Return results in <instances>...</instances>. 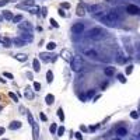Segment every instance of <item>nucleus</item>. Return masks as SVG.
Instances as JSON below:
<instances>
[{
    "label": "nucleus",
    "mask_w": 140,
    "mask_h": 140,
    "mask_svg": "<svg viewBox=\"0 0 140 140\" xmlns=\"http://www.w3.org/2000/svg\"><path fill=\"white\" fill-rule=\"evenodd\" d=\"M1 109H3V105H0V112H1Z\"/></svg>",
    "instance_id": "6e6d98bb"
},
{
    "label": "nucleus",
    "mask_w": 140,
    "mask_h": 140,
    "mask_svg": "<svg viewBox=\"0 0 140 140\" xmlns=\"http://www.w3.org/2000/svg\"><path fill=\"white\" fill-rule=\"evenodd\" d=\"M126 13L130 14V16H136V14H140V9L134 4H129L126 6Z\"/></svg>",
    "instance_id": "0eeeda50"
},
{
    "label": "nucleus",
    "mask_w": 140,
    "mask_h": 140,
    "mask_svg": "<svg viewBox=\"0 0 140 140\" xmlns=\"http://www.w3.org/2000/svg\"><path fill=\"white\" fill-rule=\"evenodd\" d=\"M97 128H98V125H95V126H90V129H88V130H90V132H94V130H95Z\"/></svg>",
    "instance_id": "de8ad7c7"
},
{
    "label": "nucleus",
    "mask_w": 140,
    "mask_h": 140,
    "mask_svg": "<svg viewBox=\"0 0 140 140\" xmlns=\"http://www.w3.org/2000/svg\"><path fill=\"white\" fill-rule=\"evenodd\" d=\"M57 116H59V119H60V122H63V121H65V113H63V108H59V109H57Z\"/></svg>",
    "instance_id": "7c9ffc66"
},
{
    "label": "nucleus",
    "mask_w": 140,
    "mask_h": 140,
    "mask_svg": "<svg viewBox=\"0 0 140 140\" xmlns=\"http://www.w3.org/2000/svg\"><path fill=\"white\" fill-rule=\"evenodd\" d=\"M41 10H42V16H46V14H48V9H46V7H42V9H41Z\"/></svg>",
    "instance_id": "a18cd8bd"
},
{
    "label": "nucleus",
    "mask_w": 140,
    "mask_h": 140,
    "mask_svg": "<svg viewBox=\"0 0 140 140\" xmlns=\"http://www.w3.org/2000/svg\"><path fill=\"white\" fill-rule=\"evenodd\" d=\"M115 140H119V139H115Z\"/></svg>",
    "instance_id": "052dcab7"
},
{
    "label": "nucleus",
    "mask_w": 140,
    "mask_h": 140,
    "mask_svg": "<svg viewBox=\"0 0 140 140\" xmlns=\"http://www.w3.org/2000/svg\"><path fill=\"white\" fill-rule=\"evenodd\" d=\"M76 14H77L78 17H84V16H85V10H84V7L81 4L77 6V11H76Z\"/></svg>",
    "instance_id": "4be33fe9"
},
{
    "label": "nucleus",
    "mask_w": 140,
    "mask_h": 140,
    "mask_svg": "<svg viewBox=\"0 0 140 140\" xmlns=\"http://www.w3.org/2000/svg\"><path fill=\"white\" fill-rule=\"evenodd\" d=\"M55 48H56L55 42H48V44H46V50H53Z\"/></svg>",
    "instance_id": "473e14b6"
},
{
    "label": "nucleus",
    "mask_w": 140,
    "mask_h": 140,
    "mask_svg": "<svg viewBox=\"0 0 140 140\" xmlns=\"http://www.w3.org/2000/svg\"><path fill=\"white\" fill-rule=\"evenodd\" d=\"M137 136H139V137H140V133H139V134H137Z\"/></svg>",
    "instance_id": "bf43d9fd"
},
{
    "label": "nucleus",
    "mask_w": 140,
    "mask_h": 140,
    "mask_svg": "<svg viewBox=\"0 0 140 140\" xmlns=\"http://www.w3.org/2000/svg\"><path fill=\"white\" fill-rule=\"evenodd\" d=\"M91 13H100V11H102V6H100V4H93V6H90V9H88Z\"/></svg>",
    "instance_id": "a211bd4d"
},
{
    "label": "nucleus",
    "mask_w": 140,
    "mask_h": 140,
    "mask_svg": "<svg viewBox=\"0 0 140 140\" xmlns=\"http://www.w3.org/2000/svg\"><path fill=\"white\" fill-rule=\"evenodd\" d=\"M32 140H39V126L38 123L32 125Z\"/></svg>",
    "instance_id": "4468645a"
},
{
    "label": "nucleus",
    "mask_w": 140,
    "mask_h": 140,
    "mask_svg": "<svg viewBox=\"0 0 140 140\" xmlns=\"http://www.w3.org/2000/svg\"><path fill=\"white\" fill-rule=\"evenodd\" d=\"M104 73H105V76H108V77H111V76H113V73H115V67H105V70H104Z\"/></svg>",
    "instance_id": "5701e85b"
},
{
    "label": "nucleus",
    "mask_w": 140,
    "mask_h": 140,
    "mask_svg": "<svg viewBox=\"0 0 140 140\" xmlns=\"http://www.w3.org/2000/svg\"><path fill=\"white\" fill-rule=\"evenodd\" d=\"M83 31H84L83 22H77V24H74L72 27V34H74V35H80V34H83Z\"/></svg>",
    "instance_id": "39448f33"
},
{
    "label": "nucleus",
    "mask_w": 140,
    "mask_h": 140,
    "mask_svg": "<svg viewBox=\"0 0 140 140\" xmlns=\"http://www.w3.org/2000/svg\"><path fill=\"white\" fill-rule=\"evenodd\" d=\"M0 83H1V84H6V80L1 77V76H0Z\"/></svg>",
    "instance_id": "603ef678"
},
{
    "label": "nucleus",
    "mask_w": 140,
    "mask_h": 140,
    "mask_svg": "<svg viewBox=\"0 0 140 140\" xmlns=\"http://www.w3.org/2000/svg\"><path fill=\"white\" fill-rule=\"evenodd\" d=\"M1 140H9V139H1Z\"/></svg>",
    "instance_id": "4d7b16f0"
},
{
    "label": "nucleus",
    "mask_w": 140,
    "mask_h": 140,
    "mask_svg": "<svg viewBox=\"0 0 140 140\" xmlns=\"http://www.w3.org/2000/svg\"><path fill=\"white\" fill-rule=\"evenodd\" d=\"M7 3H10V0H1V1H0V7H3V6H6Z\"/></svg>",
    "instance_id": "c03bdc74"
},
{
    "label": "nucleus",
    "mask_w": 140,
    "mask_h": 140,
    "mask_svg": "<svg viewBox=\"0 0 140 140\" xmlns=\"http://www.w3.org/2000/svg\"><path fill=\"white\" fill-rule=\"evenodd\" d=\"M132 72H133V66L130 65V66H128V67H126V74H130Z\"/></svg>",
    "instance_id": "ea45409f"
},
{
    "label": "nucleus",
    "mask_w": 140,
    "mask_h": 140,
    "mask_svg": "<svg viewBox=\"0 0 140 140\" xmlns=\"http://www.w3.org/2000/svg\"><path fill=\"white\" fill-rule=\"evenodd\" d=\"M21 126H22V123L20 122V121H13V122H10V125H9V129H10V130H18Z\"/></svg>",
    "instance_id": "2eb2a0df"
},
{
    "label": "nucleus",
    "mask_w": 140,
    "mask_h": 140,
    "mask_svg": "<svg viewBox=\"0 0 140 140\" xmlns=\"http://www.w3.org/2000/svg\"><path fill=\"white\" fill-rule=\"evenodd\" d=\"M20 38L22 39V41H25V42H31L34 39L32 34L28 32V31H22V34H20Z\"/></svg>",
    "instance_id": "9d476101"
},
{
    "label": "nucleus",
    "mask_w": 140,
    "mask_h": 140,
    "mask_svg": "<svg viewBox=\"0 0 140 140\" xmlns=\"http://www.w3.org/2000/svg\"><path fill=\"white\" fill-rule=\"evenodd\" d=\"M65 130H66V129H65V126H59V128H57V130H56L57 137H62V136H63V133H65Z\"/></svg>",
    "instance_id": "c756f323"
},
{
    "label": "nucleus",
    "mask_w": 140,
    "mask_h": 140,
    "mask_svg": "<svg viewBox=\"0 0 140 140\" xmlns=\"http://www.w3.org/2000/svg\"><path fill=\"white\" fill-rule=\"evenodd\" d=\"M39 118H41V121H42V122H46V121H48V116L45 115L44 112H41V113H39Z\"/></svg>",
    "instance_id": "c9c22d12"
},
{
    "label": "nucleus",
    "mask_w": 140,
    "mask_h": 140,
    "mask_svg": "<svg viewBox=\"0 0 140 140\" xmlns=\"http://www.w3.org/2000/svg\"><path fill=\"white\" fill-rule=\"evenodd\" d=\"M1 16H3V18H4V20H7V21H11V20H13V17H14V14H13L11 11H9V10H4Z\"/></svg>",
    "instance_id": "f3484780"
},
{
    "label": "nucleus",
    "mask_w": 140,
    "mask_h": 140,
    "mask_svg": "<svg viewBox=\"0 0 140 140\" xmlns=\"http://www.w3.org/2000/svg\"><path fill=\"white\" fill-rule=\"evenodd\" d=\"M56 130H57V125H56V123H52V125L49 126V132H50L52 134H55Z\"/></svg>",
    "instance_id": "2f4dec72"
},
{
    "label": "nucleus",
    "mask_w": 140,
    "mask_h": 140,
    "mask_svg": "<svg viewBox=\"0 0 140 140\" xmlns=\"http://www.w3.org/2000/svg\"><path fill=\"white\" fill-rule=\"evenodd\" d=\"M18 28H20V31H28V32H32L34 31V25L29 21H27V20H22L18 24Z\"/></svg>",
    "instance_id": "20e7f679"
},
{
    "label": "nucleus",
    "mask_w": 140,
    "mask_h": 140,
    "mask_svg": "<svg viewBox=\"0 0 140 140\" xmlns=\"http://www.w3.org/2000/svg\"><path fill=\"white\" fill-rule=\"evenodd\" d=\"M116 134H118V136H121V137H123V136H126V134H128V129L123 128V126H121V128L116 129Z\"/></svg>",
    "instance_id": "6ab92c4d"
},
{
    "label": "nucleus",
    "mask_w": 140,
    "mask_h": 140,
    "mask_svg": "<svg viewBox=\"0 0 140 140\" xmlns=\"http://www.w3.org/2000/svg\"><path fill=\"white\" fill-rule=\"evenodd\" d=\"M14 59L18 60V62H27L28 55H27V53H17V55L14 56Z\"/></svg>",
    "instance_id": "dca6fc26"
},
{
    "label": "nucleus",
    "mask_w": 140,
    "mask_h": 140,
    "mask_svg": "<svg viewBox=\"0 0 140 140\" xmlns=\"http://www.w3.org/2000/svg\"><path fill=\"white\" fill-rule=\"evenodd\" d=\"M3 20H4V18H3V16H1V14H0V22L3 21Z\"/></svg>",
    "instance_id": "5fc2aeb1"
},
{
    "label": "nucleus",
    "mask_w": 140,
    "mask_h": 140,
    "mask_svg": "<svg viewBox=\"0 0 140 140\" xmlns=\"http://www.w3.org/2000/svg\"><path fill=\"white\" fill-rule=\"evenodd\" d=\"M46 80H48L49 84L53 81V73H52V70H48V72H46Z\"/></svg>",
    "instance_id": "bb28decb"
},
{
    "label": "nucleus",
    "mask_w": 140,
    "mask_h": 140,
    "mask_svg": "<svg viewBox=\"0 0 140 140\" xmlns=\"http://www.w3.org/2000/svg\"><path fill=\"white\" fill-rule=\"evenodd\" d=\"M27 77L29 78V80H34V78H32V73H27Z\"/></svg>",
    "instance_id": "3c124183"
},
{
    "label": "nucleus",
    "mask_w": 140,
    "mask_h": 140,
    "mask_svg": "<svg viewBox=\"0 0 140 140\" xmlns=\"http://www.w3.org/2000/svg\"><path fill=\"white\" fill-rule=\"evenodd\" d=\"M80 130H81V132H87V128H85V126H83V125H81V126H80Z\"/></svg>",
    "instance_id": "8fccbe9b"
},
{
    "label": "nucleus",
    "mask_w": 140,
    "mask_h": 140,
    "mask_svg": "<svg viewBox=\"0 0 140 140\" xmlns=\"http://www.w3.org/2000/svg\"><path fill=\"white\" fill-rule=\"evenodd\" d=\"M60 9H70V3H67V1L60 3Z\"/></svg>",
    "instance_id": "f704fd0d"
},
{
    "label": "nucleus",
    "mask_w": 140,
    "mask_h": 140,
    "mask_svg": "<svg viewBox=\"0 0 140 140\" xmlns=\"http://www.w3.org/2000/svg\"><path fill=\"white\" fill-rule=\"evenodd\" d=\"M105 37H106V31L101 27H94L87 32V38L93 39V41H101V39L105 38Z\"/></svg>",
    "instance_id": "f03ea898"
},
{
    "label": "nucleus",
    "mask_w": 140,
    "mask_h": 140,
    "mask_svg": "<svg viewBox=\"0 0 140 140\" xmlns=\"http://www.w3.org/2000/svg\"><path fill=\"white\" fill-rule=\"evenodd\" d=\"M32 6H35V1H34V0H24L22 3L17 4V7H18V9H25V10H28V9L32 7Z\"/></svg>",
    "instance_id": "6e6552de"
},
{
    "label": "nucleus",
    "mask_w": 140,
    "mask_h": 140,
    "mask_svg": "<svg viewBox=\"0 0 140 140\" xmlns=\"http://www.w3.org/2000/svg\"><path fill=\"white\" fill-rule=\"evenodd\" d=\"M60 56H62V57H63L66 62H72V59H73L72 52H70L69 49H63V50L60 52Z\"/></svg>",
    "instance_id": "1a4fd4ad"
},
{
    "label": "nucleus",
    "mask_w": 140,
    "mask_h": 140,
    "mask_svg": "<svg viewBox=\"0 0 140 140\" xmlns=\"http://www.w3.org/2000/svg\"><path fill=\"white\" fill-rule=\"evenodd\" d=\"M59 14H60L62 17H66V13H65V10H63V9H59Z\"/></svg>",
    "instance_id": "49530a36"
},
{
    "label": "nucleus",
    "mask_w": 140,
    "mask_h": 140,
    "mask_svg": "<svg viewBox=\"0 0 140 140\" xmlns=\"http://www.w3.org/2000/svg\"><path fill=\"white\" fill-rule=\"evenodd\" d=\"M22 20H24V17H22L21 14H17V16L13 17V20H11V21L14 22V24H20V22H21Z\"/></svg>",
    "instance_id": "b1692460"
},
{
    "label": "nucleus",
    "mask_w": 140,
    "mask_h": 140,
    "mask_svg": "<svg viewBox=\"0 0 140 140\" xmlns=\"http://www.w3.org/2000/svg\"><path fill=\"white\" fill-rule=\"evenodd\" d=\"M106 85H108V83H104V84H102V85H101V88L104 90V88H105V87H106Z\"/></svg>",
    "instance_id": "864d4df0"
},
{
    "label": "nucleus",
    "mask_w": 140,
    "mask_h": 140,
    "mask_svg": "<svg viewBox=\"0 0 140 140\" xmlns=\"http://www.w3.org/2000/svg\"><path fill=\"white\" fill-rule=\"evenodd\" d=\"M94 94H95V90H90L88 93H87V97H88V98H90V97H93V95H94Z\"/></svg>",
    "instance_id": "79ce46f5"
},
{
    "label": "nucleus",
    "mask_w": 140,
    "mask_h": 140,
    "mask_svg": "<svg viewBox=\"0 0 140 140\" xmlns=\"http://www.w3.org/2000/svg\"><path fill=\"white\" fill-rule=\"evenodd\" d=\"M39 10H41V7H38V6H32V7H29L27 11H29L31 14H38Z\"/></svg>",
    "instance_id": "a878e982"
},
{
    "label": "nucleus",
    "mask_w": 140,
    "mask_h": 140,
    "mask_svg": "<svg viewBox=\"0 0 140 140\" xmlns=\"http://www.w3.org/2000/svg\"><path fill=\"white\" fill-rule=\"evenodd\" d=\"M9 97H10L11 100H13V102H18V95L16 94V93H13V91H10V93H9Z\"/></svg>",
    "instance_id": "cd10ccee"
},
{
    "label": "nucleus",
    "mask_w": 140,
    "mask_h": 140,
    "mask_svg": "<svg viewBox=\"0 0 140 140\" xmlns=\"http://www.w3.org/2000/svg\"><path fill=\"white\" fill-rule=\"evenodd\" d=\"M70 66H72V70H74V72H80V70H81V66H83L81 57H80V56L73 57L72 62H70Z\"/></svg>",
    "instance_id": "7ed1b4c3"
},
{
    "label": "nucleus",
    "mask_w": 140,
    "mask_h": 140,
    "mask_svg": "<svg viewBox=\"0 0 140 140\" xmlns=\"http://www.w3.org/2000/svg\"><path fill=\"white\" fill-rule=\"evenodd\" d=\"M130 116L133 118V119H137V118H139V113H137V112H136V111H133V112H132V113H130Z\"/></svg>",
    "instance_id": "a19ab883"
},
{
    "label": "nucleus",
    "mask_w": 140,
    "mask_h": 140,
    "mask_svg": "<svg viewBox=\"0 0 140 140\" xmlns=\"http://www.w3.org/2000/svg\"><path fill=\"white\" fill-rule=\"evenodd\" d=\"M32 69L35 73H38L39 70H41V65H39V60L38 59H34L32 60Z\"/></svg>",
    "instance_id": "412c9836"
},
{
    "label": "nucleus",
    "mask_w": 140,
    "mask_h": 140,
    "mask_svg": "<svg viewBox=\"0 0 140 140\" xmlns=\"http://www.w3.org/2000/svg\"><path fill=\"white\" fill-rule=\"evenodd\" d=\"M0 42H1L3 46H6V48H10V46H11V39L10 38H1Z\"/></svg>",
    "instance_id": "393cba45"
},
{
    "label": "nucleus",
    "mask_w": 140,
    "mask_h": 140,
    "mask_svg": "<svg viewBox=\"0 0 140 140\" xmlns=\"http://www.w3.org/2000/svg\"><path fill=\"white\" fill-rule=\"evenodd\" d=\"M25 113H27V119H28V123H29V125L32 126L34 123H35V121H34V116H32V115H31V112H25Z\"/></svg>",
    "instance_id": "c85d7f7f"
},
{
    "label": "nucleus",
    "mask_w": 140,
    "mask_h": 140,
    "mask_svg": "<svg viewBox=\"0 0 140 140\" xmlns=\"http://www.w3.org/2000/svg\"><path fill=\"white\" fill-rule=\"evenodd\" d=\"M24 97L28 98V100H32V98H34V88H32V87L27 85V87L24 88Z\"/></svg>",
    "instance_id": "f8f14e48"
},
{
    "label": "nucleus",
    "mask_w": 140,
    "mask_h": 140,
    "mask_svg": "<svg viewBox=\"0 0 140 140\" xmlns=\"http://www.w3.org/2000/svg\"><path fill=\"white\" fill-rule=\"evenodd\" d=\"M3 77H7V78H11V80H13L14 76H13L11 73H9V72H4V73H3Z\"/></svg>",
    "instance_id": "e433bc0d"
},
{
    "label": "nucleus",
    "mask_w": 140,
    "mask_h": 140,
    "mask_svg": "<svg viewBox=\"0 0 140 140\" xmlns=\"http://www.w3.org/2000/svg\"><path fill=\"white\" fill-rule=\"evenodd\" d=\"M106 1H112V0H106Z\"/></svg>",
    "instance_id": "13d9d810"
},
{
    "label": "nucleus",
    "mask_w": 140,
    "mask_h": 140,
    "mask_svg": "<svg viewBox=\"0 0 140 140\" xmlns=\"http://www.w3.org/2000/svg\"><path fill=\"white\" fill-rule=\"evenodd\" d=\"M76 139H77V140H83V134L80 133V132H77V133H76Z\"/></svg>",
    "instance_id": "37998d69"
},
{
    "label": "nucleus",
    "mask_w": 140,
    "mask_h": 140,
    "mask_svg": "<svg viewBox=\"0 0 140 140\" xmlns=\"http://www.w3.org/2000/svg\"><path fill=\"white\" fill-rule=\"evenodd\" d=\"M32 88H34V91H41V84H39L38 81H34Z\"/></svg>",
    "instance_id": "72a5a7b5"
},
{
    "label": "nucleus",
    "mask_w": 140,
    "mask_h": 140,
    "mask_svg": "<svg viewBox=\"0 0 140 140\" xmlns=\"http://www.w3.org/2000/svg\"><path fill=\"white\" fill-rule=\"evenodd\" d=\"M84 56H87V57H90V59H97L98 57V52L95 49H93V48H87V49H84Z\"/></svg>",
    "instance_id": "423d86ee"
},
{
    "label": "nucleus",
    "mask_w": 140,
    "mask_h": 140,
    "mask_svg": "<svg viewBox=\"0 0 140 140\" xmlns=\"http://www.w3.org/2000/svg\"><path fill=\"white\" fill-rule=\"evenodd\" d=\"M52 56L53 55H49L48 52H41L39 53V59L42 62H45V63H49V62H52Z\"/></svg>",
    "instance_id": "9b49d317"
},
{
    "label": "nucleus",
    "mask_w": 140,
    "mask_h": 140,
    "mask_svg": "<svg viewBox=\"0 0 140 140\" xmlns=\"http://www.w3.org/2000/svg\"><path fill=\"white\" fill-rule=\"evenodd\" d=\"M4 132H6V129L3 128V126H0V136H1V134H4Z\"/></svg>",
    "instance_id": "09e8293b"
},
{
    "label": "nucleus",
    "mask_w": 140,
    "mask_h": 140,
    "mask_svg": "<svg viewBox=\"0 0 140 140\" xmlns=\"http://www.w3.org/2000/svg\"><path fill=\"white\" fill-rule=\"evenodd\" d=\"M118 80H119L121 83H126V78H125L123 74H118Z\"/></svg>",
    "instance_id": "4c0bfd02"
},
{
    "label": "nucleus",
    "mask_w": 140,
    "mask_h": 140,
    "mask_svg": "<svg viewBox=\"0 0 140 140\" xmlns=\"http://www.w3.org/2000/svg\"><path fill=\"white\" fill-rule=\"evenodd\" d=\"M45 102H46L48 105H52V104L55 102V95H53V94H48L46 97H45Z\"/></svg>",
    "instance_id": "aec40b11"
},
{
    "label": "nucleus",
    "mask_w": 140,
    "mask_h": 140,
    "mask_svg": "<svg viewBox=\"0 0 140 140\" xmlns=\"http://www.w3.org/2000/svg\"><path fill=\"white\" fill-rule=\"evenodd\" d=\"M97 17H98L102 22H105L106 25H113L115 22H118V20H121V16L113 10L108 11L106 14H98Z\"/></svg>",
    "instance_id": "f257e3e1"
},
{
    "label": "nucleus",
    "mask_w": 140,
    "mask_h": 140,
    "mask_svg": "<svg viewBox=\"0 0 140 140\" xmlns=\"http://www.w3.org/2000/svg\"><path fill=\"white\" fill-rule=\"evenodd\" d=\"M11 45L21 48V46H25V45H27V42H25V41H22L21 38H13V39H11Z\"/></svg>",
    "instance_id": "ddd939ff"
},
{
    "label": "nucleus",
    "mask_w": 140,
    "mask_h": 140,
    "mask_svg": "<svg viewBox=\"0 0 140 140\" xmlns=\"http://www.w3.org/2000/svg\"><path fill=\"white\" fill-rule=\"evenodd\" d=\"M50 24H52V27H57V28H59V24L56 22L55 18H50Z\"/></svg>",
    "instance_id": "58836bf2"
}]
</instances>
